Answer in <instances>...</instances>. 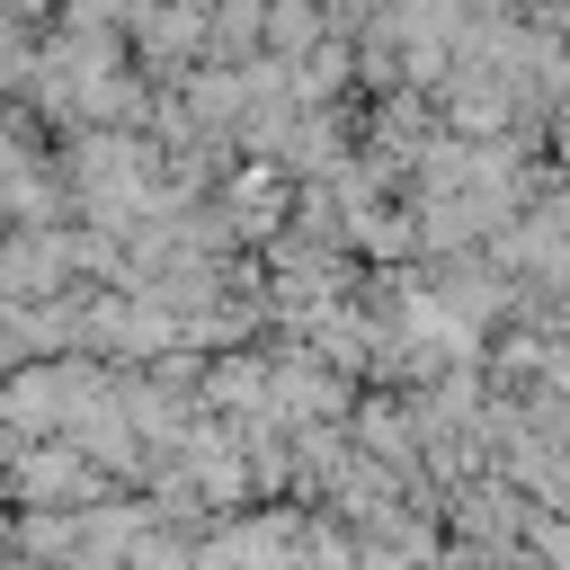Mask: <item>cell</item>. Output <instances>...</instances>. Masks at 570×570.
I'll list each match as a JSON object with an SVG mask.
<instances>
[{
    "label": "cell",
    "mask_w": 570,
    "mask_h": 570,
    "mask_svg": "<svg viewBox=\"0 0 570 570\" xmlns=\"http://www.w3.org/2000/svg\"><path fill=\"white\" fill-rule=\"evenodd\" d=\"M552 160H561V178H570V98L552 107Z\"/></svg>",
    "instance_id": "cell-6"
},
{
    "label": "cell",
    "mask_w": 570,
    "mask_h": 570,
    "mask_svg": "<svg viewBox=\"0 0 570 570\" xmlns=\"http://www.w3.org/2000/svg\"><path fill=\"white\" fill-rule=\"evenodd\" d=\"M9 18H27V27H53V18H62V0H9Z\"/></svg>",
    "instance_id": "cell-5"
},
{
    "label": "cell",
    "mask_w": 570,
    "mask_h": 570,
    "mask_svg": "<svg viewBox=\"0 0 570 570\" xmlns=\"http://www.w3.org/2000/svg\"><path fill=\"white\" fill-rule=\"evenodd\" d=\"M267 53V0H214V62H258Z\"/></svg>",
    "instance_id": "cell-4"
},
{
    "label": "cell",
    "mask_w": 570,
    "mask_h": 570,
    "mask_svg": "<svg viewBox=\"0 0 570 570\" xmlns=\"http://www.w3.org/2000/svg\"><path fill=\"white\" fill-rule=\"evenodd\" d=\"M80 214L71 223H9V249H0V303H53V294H80Z\"/></svg>",
    "instance_id": "cell-2"
},
{
    "label": "cell",
    "mask_w": 570,
    "mask_h": 570,
    "mask_svg": "<svg viewBox=\"0 0 570 570\" xmlns=\"http://www.w3.org/2000/svg\"><path fill=\"white\" fill-rule=\"evenodd\" d=\"M0 463H9V508H98V499L125 490L80 436H36V445H18Z\"/></svg>",
    "instance_id": "cell-1"
},
{
    "label": "cell",
    "mask_w": 570,
    "mask_h": 570,
    "mask_svg": "<svg viewBox=\"0 0 570 570\" xmlns=\"http://www.w3.org/2000/svg\"><path fill=\"white\" fill-rule=\"evenodd\" d=\"M356 258H365V267L428 258V240H419V205H410V196H374V205L356 214Z\"/></svg>",
    "instance_id": "cell-3"
}]
</instances>
